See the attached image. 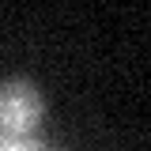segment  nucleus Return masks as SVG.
Listing matches in <instances>:
<instances>
[{
    "label": "nucleus",
    "instance_id": "obj_1",
    "mask_svg": "<svg viewBox=\"0 0 151 151\" xmlns=\"http://www.w3.org/2000/svg\"><path fill=\"white\" fill-rule=\"evenodd\" d=\"M45 113V102L34 83L27 79H4L0 83V129L15 132H34Z\"/></svg>",
    "mask_w": 151,
    "mask_h": 151
},
{
    "label": "nucleus",
    "instance_id": "obj_2",
    "mask_svg": "<svg viewBox=\"0 0 151 151\" xmlns=\"http://www.w3.org/2000/svg\"><path fill=\"white\" fill-rule=\"evenodd\" d=\"M45 144L34 132H15V129H0V151H42Z\"/></svg>",
    "mask_w": 151,
    "mask_h": 151
},
{
    "label": "nucleus",
    "instance_id": "obj_3",
    "mask_svg": "<svg viewBox=\"0 0 151 151\" xmlns=\"http://www.w3.org/2000/svg\"><path fill=\"white\" fill-rule=\"evenodd\" d=\"M42 151H49V147H42Z\"/></svg>",
    "mask_w": 151,
    "mask_h": 151
}]
</instances>
